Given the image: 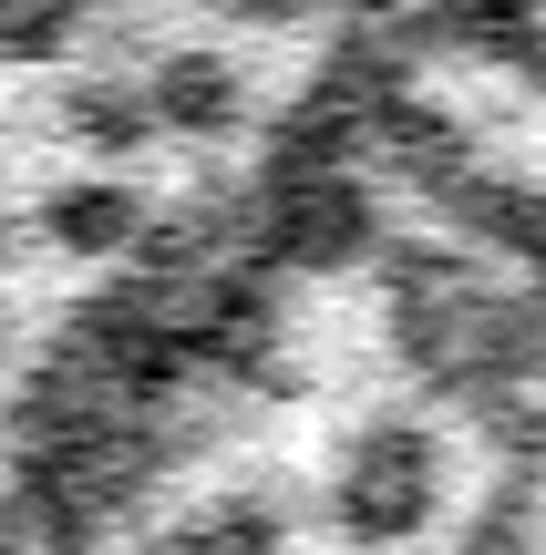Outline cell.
I'll return each mask as SVG.
<instances>
[{
	"label": "cell",
	"instance_id": "cell-1",
	"mask_svg": "<svg viewBox=\"0 0 546 555\" xmlns=\"http://www.w3.org/2000/svg\"><path fill=\"white\" fill-rule=\"evenodd\" d=\"M454 504V433L444 412H423V401H403V412H371L341 433V453H330V535L351 555H403L423 545L433 525H444Z\"/></svg>",
	"mask_w": 546,
	"mask_h": 555
},
{
	"label": "cell",
	"instance_id": "cell-2",
	"mask_svg": "<svg viewBox=\"0 0 546 555\" xmlns=\"http://www.w3.org/2000/svg\"><path fill=\"white\" fill-rule=\"evenodd\" d=\"M124 555H289V494H279V483H227V494H196L186 515L144 525Z\"/></svg>",
	"mask_w": 546,
	"mask_h": 555
},
{
	"label": "cell",
	"instance_id": "cell-3",
	"mask_svg": "<svg viewBox=\"0 0 546 555\" xmlns=\"http://www.w3.org/2000/svg\"><path fill=\"white\" fill-rule=\"evenodd\" d=\"M444 555H546V535H536V515H526V483H495L485 504H474L465 525H454V545Z\"/></svg>",
	"mask_w": 546,
	"mask_h": 555
}]
</instances>
